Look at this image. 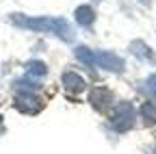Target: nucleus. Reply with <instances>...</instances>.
I'll return each mask as SVG.
<instances>
[{
  "label": "nucleus",
  "instance_id": "nucleus-1",
  "mask_svg": "<svg viewBox=\"0 0 156 154\" xmlns=\"http://www.w3.org/2000/svg\"><path fill=\"white\" fill-rule=\"evenodd\" d=\"M9 20L17 28H26L33 33H50L63 41H74V35H76L72 24L67 20H63V17H28L22 13H13Z\"/></svg>",
  "mask_w": 156,
  "mask_h": 154
},
{
  "label": "nucleus",
  "instance_id": "nucleus-2",
  "mask_svg": "<svg viewBox=\"0 0 156 154\" xmlns=\"http://www.w3.org/2000/svg\"><path fill=\"white\" fill-rule=\"evenodd\" d=\"M111 126L117 132H126L134 126V106L130 102H119L111 117Z\"/></svg>",
  "mask_w": 156,
  "mask_h": 154
},
{
  "label": "nucleus",
  "instance_id": "nucleus-3",
  "mask_svg": "<svg viewBox=\"0 0 156 154\" xmlns=\"http://www.w3.org/2000/svg\"><path fill=\"white\" fill-rule=\"evenodd\" d=\"M95 65L98 67H102V70H106V72H124V67H126V63H124V59L119 54H115V52H111V50H102V52H95Z\"/></svg>",
  "mask_w": 156,
  "mask_h": 154
},
{
  "label": "nucleus",
  "instance_id": "nucleus-4",
  "mask_svg": "<svg viewBox=\"0 0 156 154\" xmlns=\"http://www.w3.org/2000/svg\"><path fill=\"white\" fill-rule=\"evenodd\" d=\"M15 109L22 111V113H37L41 111V100L37 98L33 91H17V98H15Z\"/></svg>",
  "mask_w": 156,
  "mask_h": 154
},
{
  "label": "nucleus",
  "instance_id": "nucleus-5",
  "mask_svg": "<svg viewBox=\"0 0 156 154\" xmlns=\"http://www.w3.org/2000/svg\"><path fill=\"white\" fill-rule=\"evenodd\" d=\"M89 102L93 104V109L104 111V109L113 102V93H111L106 87H93V89L89 91Z\"/></svg>",
  "mask_w": 156,
  "mask_h": 154
},
{
  "label": "nucleus",
  "instance_id": "nucleus-6",
  "mask_svg": "<svg viewBox=\"0 0 156 154\" xmlns=\"http://www.w3.org/2000/svg\"><path fill=\"white\" fill-rule=\"evenodd\" d=\"M130 52L136 56V59H141V61H147V63H154V65H156V54L147 48L145 41H141V39L132 41V44H130Z\"/></svg>",
  "mask_w": 156,
  "mask_h": 154
},
{
  "label": "nucleus",
  "instance_id": "nucleus-7",
  "mask_svg": "<svg viewBox=\"0 0 156 154\" xmlns=\"http://www.w3.org/2000/svg\"><path fill=\"white\" fill-rule=\"evenodd\" d=\"M63 85H65V89L72 91V93H80V91L87 87L85 78H83L80 74H76V72H65V74H63Z\"/></svg>",
  "mask_w": 156,
  "mask_h": 154
},
{
  "label": "nucleus",
  "instance_id": "nucleus-8",
  "mask_svg": "<svg viewBox=\"0 0 156 154\" xmlns=\"http://www.w3.org/2000/svg\"><path fill=\"white\" fill-rule=\"evenodd\" d=\"M74 17H76V22L80 24L83 28H89V26L95 22V11H93L89 5H83V7H78V9H76Z\"/></svg>",
  "mask_w": 156,
  "mask_h": 154
},
{
  "label": "nucleus",
  "instance_id": "nucleus-9",
  "mask_svg": "<svg viewBox=\"0 0 156 154\" xmlns=\"http://www.w3.org/2000/svg\"><path fill=\"white\" fill-rule=\"evenodd\" d=\"M74 54H76V59L80 61V63H85L87 67H95V52L89 50L87 46H78L74 50Z\"/></svg>",
  "mask_w": 156,
  "mask_h": 154
},
{
  "label": "nucleus",
  "instance_id": "nucleus-10",
  "mask_svg": "<svg viewBox=\"0 0 156 154\" xmlns=\"http://www.w3.org/2000/svg\"><path fill=\"white\" fill-rule=\"evenodd\" d=\"M26 72H28V76L44 78V76L48 74V65H46L44 61H28V63H26Z\"/></svg>",
  "mask_w": 156,
  "mask_h": 154
},
{
  "label": "nucleus",
  "instance_id": "nucleus-11",
  "mask_svg": "<svg viewBox=\"0 0 156 154\" xmlns=\"http://www.w3.org/2000/svg\"><path fill=\"white\" fill-rule=\"evenodd\" d=\"M139 113H141V117H143L147 124H156V104H152V102H143L141 109H139Z\"/></svg>",
  "mask_w": 156,
  "mask_h": 154
},
{
  "label": "nucleus",
  "instance_id": "nucleus-12",
  "mask_svg": "<svg viewBox=\"0 0 156 154\" xmlns=\"http://www.w3.org/2000/svg\"><path fill=\"white\" fill-rule=\"evenodd\" d=\"M39 87H41V85H39V83H35V81H30V78H20V81H15V89L17 91H37Z\"/></svg>",
  "mask_w": 156,
  "mask_h": 154
},
{
  "label": "nucleus",
  "instance_id": "nucleus-13",
  "mask_svg": "<svg viewBox=\"0 0 156 154\" xmlns=\"http://www.w3.org/2000/svg\"><path fill=\"white\" fill-rule=\"evenodd\" d=\"M141 91H143L145 95H152V98H156V74H152L150 78H147V81L143 83Z\"/></svg>",
  "mask_w": 156,
  "mask_h": 154
},
{
  "label": "nucleus",
  "instance_id": "nucleus-14",
  "mask_svg": "<svg viewBox=\"0 0 156 154\" xmlns=\"http://www.w3.org/2000/svg\"><path fill=\"white\" fill-rule=\"evenodd\" d=\"M0 122H2V115H0Z\"/></svg>",
  "mask_w": 156,
  "mask_h": 154
}]
</instances>
